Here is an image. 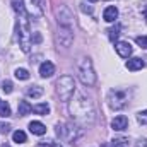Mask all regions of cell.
<instances>
[{
	"mask_svg": "<svg viewBox=\"0 0 147 147\" xmlns=\"http://www.w3.org/2000/svg\"><path fill=\"white\" fill-rule=\"evenodd\" d=\"M38 147H57V146H55L53 142H46V144H45V142H41V144H38Z\"/></svg>",
	"mask_w": 147,
	"mask_h": 147,
	"instance_id": "cell-30",
	"label": "cell"
},
{
	"mask_svg": "<svg viewBox=\"0 0 147 147\" xmlns=\"http://www.w3.org/2000/svg\"><path fill=\"white\" fill-rule=\"evenodd\" d=\"M144 17H146V21H147V5L144 7Z\"/></svg>",
	"mask_w": 147,
	"mask_h": 147,
	"instance_id": "cell-32",
	"label": "cell"
},
{
	"mask_svg": "<svg viewBox=\"0 0 147 147\" xmlns=\"http://www.w3.org/2000/svg\"><path fill=\"white\" fill-rule=\"evenodd\" d=\"M77 72H79V79L84 86H94L96 84V72L92 69V62L89 57H82L79 60Z\"/></svg>",
	"mask_w": 147,
	"mask_h": 147,
	"instance_id": "cell-3",
	"label": "cell"
},
{
	"mask_svg": "<svg viewBox=\"0 0 147 147\" xmlns=\"http://www.w3.org/2000/svg\"><path fill=\"white\" fill-rule=\"evenodd\" d=\"M14 75H16L17 79H21V80H28V79H29V72H28L26 69H16Z\"/></svg>",
	"mask_w": 147,
	"mask_h": 147,
	"instance_id": "cell-22",
	"label": "cell"
},
{
	"mask_svg": "<svg viewBox=\"0 0 147 147\" xmlns=\"http://www.w3.org/2000/svg\"><path fill=\"white\" fill-rule=\"evenodd\" d=\"M57 94L62 101H70L75 94V80L70 75H62L57 80Z\"/></svg>",
	"mask_w": 147,
	"mask_h": 147,
	"instance_id": "cell-5",
	"label": "cell"
},
{
	"mask_svg": "<svg viewBox=\"0 0 147 147\" xmlns=\"http://www.w3.org/2000/svg\"><path fill=\"white\" fill-rule=\"evenodd\" d=\"M10 132V123L0 121V134H9Z\"/></svg>",
	"mask_w": 147,
	"mask_h": 147,
	"instance_id": "cell-26",
	"label": "cell"
},
{
	"mask_svg": "<svg viewBox=\"0 0 147 147\" xmlns=\"http://www.w3.org/2000/svg\"><path fill=\"white\" fill-rule=\"evenodd\" d=\"M69 113L72 120L80 127H91L96 121V108L94 103L82 92H75L69 105Z\"/></svg>",
	"mask_w": 147,
	"mask_h": 147,
	"instance_id": "cell-1",
	"label": "cell"
},
{
	"mask_svg": "<svg viewBox=\"0 0 147 147\" xmlns=\"http://www.w3.org/2000/svg\"><path fill=\"white\" fill-rule=\"evenodd\" d=\"M111 146H113V147H127V146H128V139H125V137L113 139V140H111Z\"/></svg>",
	"mask_w": 147,
	"mask_h": 147,
	"instance_id": "cell-21",
	"label": "cell"
},
{
	"mask_svg": "<svg viewBox=\"0 0 147 147\" xmlns=\"http://www.w3.org/2000/svg\"><path fill=\"white\" fill-rule=\"evenodd\" d=\"M135 41H137V45H139V46L147 48V36H137V38H135Z\"/></svg>",
	"mask_w": 147,
	"mask_h": 147,
	"instance_id": "cell-27",
	"label": "cell"
},
{
	"mask_svg": "<svg viewBox=\"0 0 147 147\" xmlns=\"http://www.w3.org/2000/svg\"><path fill=\"white\" fill-rule=\"evenodd\" d=\"M137 120H139V123H140V125H147V110L140 111V113L137 115Z\"/></svg>",
	"mask_w": 147,
	"mask_h": 147,
	"instance_id": "cell-24",
	"label": "cell"
},
{
	"mask_svg": "<svg viewBox=\"0 0 147 147\" xmlns=\"http://www.w3.org/2000/svg\"><path fill=\"white\" fill-rule=\"evenodd\" d=\"M115 50H116V53L121 58H128L132 55V51H134V48H132V45L128 41H116L115 43Z\"/></svg>",
	"mask_w": 147,
	"mask_h": 147,
	"instance_id": "cell-10",
	"label": "cell"
},
{
	"mask_svg": "<svg viewBox=\"0 0 147 147\" xmlns=\"http://www.w3.org/2000/svg\"><path fill=\"white\" fill-rule=\"evenodd\" d=\"M57 135H58L62 140H67V142L74 144V142L77 140V137L80 135V130L75 128L70 123H58V125H57Z\"/></svg>",
	"mask_w": 147,
	"mask_h": 147,
	"instance_id": "cell-6",
	"label": "cell"
},
{
	"mask_svg": "<svg viewBox=\"0 0 147 147\" xmlns=\"http://www.w3.org/2000/svg\"><path fill=\"white\" fill-rule=\"evenodd\" d=\"M135 147H147V140H146V139H140V140L137 142V146H135Z\"/></svg>",
	"mask_w": 147,
	"mask_h": 147,
	"instance_id": "cell-29",
	"label": "cell"
},
{
	"mask_svg": "<svg viewBox=\"0 0 147 147\" xmlns=\"http://www.w3.org/2000/svg\"><path fill=\"white\" fill-rule=\"evenodd\" d=\"M58 17V26H65V28H72V22H74V14L70 12L69 7H62L57 14Z\"/></svg>",
	"mask_w": 147,
	"mask_h": 147,
	"instance_id": "cell-9",
	"label": "cell"
},
{
	"mask_svg": "<svg viewBox=\"0 0 147 147\" xmlns=\"http://www.w3.org/2000/svg\"><path fill=\"white\" fill-rule=\"evenodd\" d=\"M103 19H105L106 22H115V21L118 19V9H116L115 5L106 7V9H105V14H103Z\"/></svg>",
	"mask_w": 147,
	"mask_h": 147,
	"instance_id": "cell-13",
	"label": "cell"
},
{
	"mask_svg": "<svg viewBox=\"0 0 147 147\" xmlns=\"http://www.w3.org/2000/svg\"><path fill=\"white\" fill-rule=\"evenodd\" d=\"M28 96L29 98H41L43 96V87L41 86H31L29 89H28Z\"/></svg>",
	"mask_w": 147,
	"mask_h": 147,
	"instance_id": "cell-18",
	"label": "cell"
},
{
	"mask_svg": "<svg viewBox=\"0 0 147 147\" xmlns=\"http://www.w3.org/2000/svg\"><path fill=\"white\" fill-rule=\"evenodd\" d=\"M19 21H17V38H19V46L24 53L31 51V29H29V21L26 17V10L17 12Z\"/></svg>",
	"mask_w": 147,
	"mask_h": 147,
	"instance_id": "cell-2",
	"label": "cell"
},
{
	"mask_svg": "<svg viewBox=\"0 0 147 147\" xmlns=\"http://www.w3.org/2000/svg\"><path fill=\"white\" fill-rule=\"evenodd\" d=\"M127 127H128V118H127L125 115H118V116H115L113 121H111V128L116 130V132H121V130H125Z\"/></svg>",
	"mask_w": 147,
	"mask_h": 147,
	"instance_id": "cell-11",
	"label": "cell"
},
{
	"mask_svg": "<svg viewBox=\"0 0 147 147\" xmlns=\"http://www.w3.org/2000/svg\"><path fill=\"white\" fill-rule=\"evenodd\" d=\"M31 111H33V106H31L28 101H19V106H17L19 116H26V115H29Z\"/></svg>",
	"mask_w": 147,
	"mask_h": 147,
	"instance_id": "cell-16",
	"label": "cell"
},
{
	"mask_svg": "<svg viewBox=\"0 0 147 147\" xmlns=\"http://www.w3.org/2000/svg\"><path fill=\"white\" fill-rule=\"evenodd\" d=\"M144 65H146V63H144V60H142V58H139V57H135V58H130V60L127 62V69H128V70H132V72H137V70H140Z\"/></svg>",
	"mask_w": 147,
	"mask_h": 147,
	"instance_id": "cell-14",
	"label": "cell"
},
{
	"mask_svg": "<svg viewBox=\"0 0 147 147\" xmlns=\"http://www.w3.org/2000/svg\"><path fill=\"white\" fill-rule=\"evenodd\" d=\"M33 41H34V43H39V41H41V36H39V34H34V39H33Z\"/></svg>",
	"mask_w": 147,
	"mask_h": 147,
	"instance_id": "cell-31",
	"label": "cell"
},
{
	"mask_svg": "<svg viewBox=\"0 0 147 147\" xmlns=\"http://www.w3.org/2000/svg\"><path fill=\"white\" fill-rule=\"evenodd\" d=\"M29 132L34 135H45L46 134V127L41 121H31L29 123Z\"/></svg>",
	"mask_w": 147,
	"mask_h": 147,
	"instance_id": "cell-15",
	"label": "cell"
},
{
	"mask_svg": "<svg viewBox=\"0 0 147 147\" xmlns=\"http://www.w3.org/2000/svg\"><path fill=\"white\" fill-rule=\"evenodd\" d=\"M89 2H98V0H89Z\"/></svg>",
	"mask_w": 147,
	"mask_h": 147,
	"instance_id": "cell-33",
	"label": "cell"
},
{
	"mask_svg": "<svg viewBox=\"0 0 147 147\" xmlns=\"http://www.w3.org/2000/svg\"><path fill=\"white\" fill-rule=\"evenodd\" d=\"M33 111H34L36 115H43V116H46V115L50 113V106H48L46 103H39V105H34V106H33Z\"/></svg>",
	"mask_w": 147,
	"mask_h": 147,
	"instance_id": "cell-17",
	"label": "cell"
},
{
	"mask_svg": "<svg viewBox=\"0 0 147 147\" xmlns=\"http://www.w3.org/2000/svg\"><path fill=\"white\" fill-rule=\"evenodd\" d=\"M55 74V65L51 63V62H43L41 65H39V75L41 77H45V79H48V77H51Z\"/></svg>",
	"mask_w": 147,
	"mask_h": 147,
	"instance_id": "cell-12",
	"label": "cell"
},
{
	"mask_svg": "<svg viewBox=\"0 0 147 147\" xmlns=\"http://www.w3.org/2000/svg\"><path fill=\"white\" fill-rule=\"evenodd\" d=\"M132 98V91L128 89H111L108 92V105L111 110H123L128 106Z\"/></svg>",
	"mask_w": 147,
	"mask_h": 147,
	"instance_id": "cell-4",
	"label": "cell"
},
{
	"mask_svg": "<svg viewBox=\"0 0 147 147\" xmlns=\"http://www.w3.org/2000/svg\"><path fill=\"white\" fill-rule=\"evenodd\" d=\"M12 140H14L16 144H24V142H26V134H24L22 130H16V132L12 134Z\"/></svg>",
	"mask_w": 147,
	"mask_h": 147,
	"instance_id": "cell-19",
	"label": "cell"
},
{
	"mask_svg": "<svg viewBox=\"0 0 147 147\" xmlns=\"http://www.w3.org/2000/svg\"><path fill=\"white\" fill-rule=\"evenodd\" d=\"M24 9L28 12V16L41 19L45 16V7H46V0H22Z\"/></svg>",
	"mask_w": 147,
	"mask_h": 147,
	"instance_id": "cell-7",
	"label": "cell"
},
{
	"mask_svg": "<svg viewBox=\"0 0 147 147\" xmlns=\"http://www.w3.org/2000/svg\"><path fill=\"white\" fill-rule=\"evenodd\" d=\"M2 89H3V92L10 94V92H12V89H14V86H12V82H10V80H3V84H2Z\"/></svg>",
	"mask_w": 147,
	"mask_h": 147,
	"instance_id": "cell-25",
	"label": "cell"
},
{
	"mask_svg": "<svg viewBox=\"0 0 147 147\" xmlns=\"http://www.w3.org/2000/svg\"><path fill=\"white\" fill-rule=\"evenodd\" d=\"M80 9H82L84 12H87V14H92V7L87 5V3H80Z\"/></svg>",
	"mask_w": 147,
	"mask_h": 147,
	"instance_id": "cell-28",
	"label": "cell"
},
{
	"mask_svg": "<svg viewBox=\"0 0 147 147\" xmlns=\"http://www.w3.org/2000/svg\"><path fill=\"white\" fill-rule=\"evenodd\" d=\"M57 43L63 48H69L74 43V33L72 28H65V26H60L58 28V33H57Z\"/></svg>",
	"mask_w": 147,
	"mask_h": 147,
	"instance_id": "cell-8",
	"label": "cell"
},
{
	"mask_svg": "<svg viewBox=\"0 0 147 147\" xmlns=\"http://www.w3.org/2000/svg\"><path fill=\"white\" fill-rule=\"evenodd\" d=\"M0 116H2V118L10 116V105L5 103V101H0Z\"/></svg>",
	"mask_w": 147,
	"mask_h": 147,
	"instance_id": "cell-20",
	"label": "cell"
},
{
	"mask_svg": "<svg viewBox=\"0 0 147 147\" xmlns=\"http://www.w3.org/2000/svg\"><path fill=\"white\" fill-rule=\"evenodd\" d=\"M108 33H110V39H111V41H115L116 38L120 36V26H116V28H111Z\"/></svg>",
	"mask_w": 147,
	"mask_h": 147,
	"instance_id": "cell-23",
	"label": "cell"
}]
</instances>
